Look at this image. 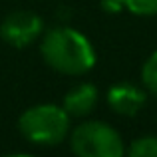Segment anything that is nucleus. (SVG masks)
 <instances>
[{"label":"nucleus","instance_id":"obj_1","mask_svg":"<svg viewBox=\"0 0 157 157\" xmlns=\"http://www.w3.org/2000/svg\"><path fill=\"white\" fill-rule=\"evenodd\" d=\"M40 54L58 74L84 76L96 66V48L86 34L72 26H54L40 36Z\"/></svg>","mask_w":157,"mask_h":157},{"label":"nucleus","instance_id":"obj_2","mask_svg":"<svg viewBox=\"0 0 157 157\" xmlns=\"http://www.w3.org/2000/svg\"><path fill=\"white\" fill-rule=\"evenodd\" d=\"M72 117L62 105L38 104L24 109L18 117V131L34 145L54 147L70 135Z\"/></svg>","mask_w":157,"mask_h":157},{"label":"nucleus","instance_id":"obj_3","mask_svg":"<svg viewBox=\"0 0 157 157\" xmlns=\"http://www.w3.org/2000/svg\"><path fill=\"white\" fill-rule=\"evenodd\" d=\"M70 147L80 157H121L125 153L117 129L100 119L80 123L70 133Z\"/></svg>","mask_w":157,"mask_h":157},{"label":"nucleus","instance_id":"obj_4","mask_svg":"<svg viewBox=\"0 0 157 157\" xmlns=\"http://www.w3.org/2000/svg\"><path fill=\"white\" fill-rule=\"evenodd\" d=\"M44 34V20L32 10L10 12L0 24V38L12 48H26Z\"/></svg>","mask_w":157,"mask_h":157},{"label":"nucleus","instance_id":"obj_5","mask_svg":"<svg viewBox=\"0 0 157 157\" xmlns=\"http://www.w3.org/2000/svg\"><path fill=\"white\" fill-rule=\"evenodd\" d=\"M145 90L137 88L129 82H119L107 90V105L111 107V111L123 117L137 115L139 109L145 105Z\"/></svg>","mask_w":157,"mask_h":157},{"label":"nucleus","instance_id":"obj_6","mask_svg":"<svg viewBox=\"0 0 157 157\" xmlns=\"http://www.w3.org/2000/svg\"><path fill=\"white\" fill-rule=\"evenodd\" d=\"M98 88L90 82L78 84L76 88H72L68 94L64 96L62 107L68 111L70 117H86L94 111V107L98 104Z\"/></svg>","mask_w":157,"mask_h":157},{"label":"nucleus","instance_id":"obj_7","mask_svg":"<svg viewBox=\"0 0 157 157\" xmlns=\"http://www.w3.org/2000/svg\"><path fill=\"white\" fill-rule=\"evenodd\" d=\"M125 151L129 157H157V135H143L133 139Z\"/></svg>","mask_w":157,"mask_h":157},{"label":"nucleus","instance_id":"obj_8","mask_svg":"<svg viewBox=\"0 0 157 157\" xmlns=\"http://www.w3.org/2000/svg\"><path fill=\"white\" fill-rule=\"evenodd\" d=\"M141 82L149 94L157 96V50L149 54L141 66Z\"/></svg>","mask_w":157,"mask_h":157},{"label":"nucleus","instance_id":"obj_9","mask_svg":"<svg viewBox=\"0 0 157 157\" xmlns=\"http://www.w3.org/2000/svg\"><path fill=\"white\" fill-rule=\"evenodd\" d=\"M123 6L135 16H157V0H123Z\"/></svg>","mask_w":157,"mask_h":157},{"label":"nucleus","instance_id":"obj_10","mask_svg":"<svg viewBox=\"0 0 157 157\" xmlns=\"http://www.w3.org/2000/svg\"><path fill=\"white\" fill-rule=\"evenodd\" d=\"M100 8L107 14H119L121 10H125L123 0H100Z\"/></svg>","mask_w":157,"mask_h":157}]
</instances>
